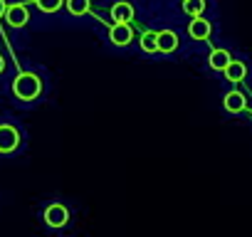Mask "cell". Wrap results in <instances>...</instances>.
<instances>
[{"mask_svg": "<svg viewBox=\"0 0 252 237\" xmlns=\"http://www.w3.org/2000/svg\"><path fill=\"white\" fill-rule=\"evenodd\" d=\"M156 35H158V52L171 55V52L178 50V35H176L173 30H161V32H156Z\"/></svg>", "mask_w": 252, "mask_h": 237, "instance_id": "obj_8", "label": "cell"}, {"mask_svg": "<svg viewBox=\"0 0 252 237\" xmlns=\"http://www.w3.org/2000/svg\"><path fill=\"white\" fill-rule=\"evenodd\" d=\"M109 40H111V45H116V47H126V45L134 40L131 25H129V23H114V25L109 28Z\"/></svg>", "mask_w": 252, "mask_h": 237, "instance_id": "obj_3", "label": "cell"}, {"mask_svg": "<svg viewBox=\"0 0 252 237\" xmlns=\"http://www.w3.org/2000/svg\"><path fill=\"white\" fill-rule=\"evenodd\" d=\"M5 8H8V5H5V0H0V18L5 15Z\"/></svg>", "mask_w": 252, "mask_h": 237, "instance_id": "obj_16", "label": "cell"}, {"mask_svg": "<svg viewBox=\"0 0 252 237\" xmlns=\"http://www.w3.org/2000/svg\"><path fill=\"white\" fill-rule=\"evenodd\" d=\"M183 10L190 18H198V15L205 13V0H183Z\"/></svg>", "mask_w": 252, "mask_h": 237, "instance_id": "obj_14", "label": "cell"}, {"mask_svg": "<svg viewBox=\"0 0 252 237\" xmlns=\"http://www.w3.org/2000/svg\"><path fill=\"white\" fill-rule=\"evenodd\" d=\"M67 220H69V210H67L64 205H60V203H52V205L45 210V222H47L50 227H64Z\"/></svg>", "mask_w": 252, "mask_h": 237, "instance_id": "obj_5", "label": "cell"}, {"mask_svg": "<svg viewBox=\"0 0 252 237\" xmlns=\"http://www.w3.org/2000/svg\"><path fill=\"white\" fill-rule=\"evenodd\" d=\"M3 18L8 20L10 28H25L28 20H30V13H28V8L23 3H13V5L5 8V15Z\"/></svg>", "mask_w": 252, "mask_h": 237, "instance_id": "obj_4", "label": "cell"}, {"mask_svg": "<svg viewBox=\"0 0 252 237\" xmlns=\"http://www.w3.org/2000/svg\"><path fill=\"white\" fill-rule=\"evenodd\" d=\"M141 50L149 52V55L158 52V35L156 32H144L141 35Z\"/></svg>", "mask_w": 252, "mask_h": 237, "instance_id": "obj_12", "label": "cell"}, {"mask_svg": "<svg viewBox=\"0 0 252 237\" xmlns=\"http://www.w3.org/2000/svg\"><path fill=\"white\" fill-rule=\"evenodd\" d=\"M230 59H232V55H230L227 50H213V52L208 55V64H210V69H215V72H222V69L230 64Z\"/></svg>", "mask_w": 252, "mask_h": 237, "instance_id": "obj_10", "label": "cell"}, {"mask_svg": "<svg viewBox=\"0 0 252 237\" xmlns=\"http://www.w3.org/2000/svg\"><path fill=\"white\" fill-rule=\"evenodd\" d=\"M3 69H5V59L0 57V74H3Z\"/></svg>", "mask_w": 252, "mask_h": 237, "instance_id": "obj_17", "label": "cell"}, {"mask_svg": "<svg viewBox=\"0 0 252 237\" xmlns=\"http://www.w3.org/2000/svg\"><path fill=\"white\" fill-rule=\"evenodd\" d=\"M111 18H114V23H131L134 20V5L126 3V0H119L111 8Z\"/></svg>", "mask_w": 252, "mask_h": 237, "instance_id": "obj_7", "label": "cell"}, {"mask_svg": "<svg viewBox=\"0 0 252 237\" xmlns=\"http://www.w3.org/2000/svg\"><path fill=\"white\" fill-rule=\"evenodd\" d=\"M40 91H42V82H40V77L32 74V72H23V74H18L15 82H13V94H15L20 101H35V99L40 96Z\"/></svg>", "mask_w": 252, "mask_h": 237, "instance_id": "obj_1", "label": "cell"}, {"mask_svg": "<svg viewBox=\"0 0 252 237\" xmlns=\"http://www.w3.org/2000/svg\"><path fill=\"white\" fill-rule=\"evenodd\" d=\"M35 5H37L42 13H57V10L64 5V0H35Z\"/></svg>", "mask_w": 252, "mask_h": 237, "instance_id": "obj_15", "label": "cell"}, {"mask_svg": "<svg viewBox=\"0 0 252 237\" xmlns=\"http://www.w3.org/2000/svg\"><path fill=\"white\" fill-rule=\"evenodd\" d=\"M64 5L72 15H87L89 13V0H64Z\"/></svg>", "mask_w": 252, "mask_h": 237, "instance_id": "obj_13", "label": "cell"}, {"mask_svg": "<svg viewBox=\"0 0 252 237\" xmlns=\"http://www.w3.org/2000/svg\"><path fill=\"white\" fill-rule=\"evenodd\" d=\"M222 74H225L227 82L237 84V82H242V79L247 77V67H245V62H240V59H230V64L222 69Z\"/></svg>", "mask_w": 252, "mask_h": 237, "instance_id": "obj_9", "label": "cell"}, {"mask_svg": "<svg viewBox=\"0 0 252 237\" xmlns=\"http://www.w3.org/2000/svg\"><path fill=\"white\" fill-rule=\"evenodd\" d=\"M210 32H213V25H210L203 15L193 18V20H190V25H188V35H190L193 40H208V37H210Z\"/></svg>", "mask_w": 252, "mask_h": 237, "instance_id": "obj_6", "label": "cell"}, {"mask_svg": "<svg viewBox=\"0 0 252 237\" xmlns=\"http://www.w3.org/2000/svg\"><path fill=\"white\" fill-rule=\"evenodd\" d=\"M20 146V131L10 124H0V153H13Z\"/></svg>", "mask_w": 252, "mask_h": 237, "instance_id": "obj_2", "label": "cell"}, {"mask_svg": "<svg viewBox=\"0 0 252 237\" xmlns=\"http://www.w3.org/2000/svg\"><path fill=\"white\" fill-rule=\"evenodd\" d=\"M222 106L227 114H240V111H245V96L240 91H227L222 99Z\"/></svg>", "mask_w": 252, "mask_h": 237, "instance_id": "obj_11", "label": "cell"}]
</instances>
